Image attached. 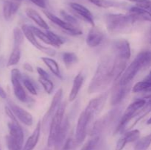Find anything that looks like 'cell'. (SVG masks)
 <instances>
[{"mask_svg":"<svg viewBox=\"0 0 151 150\" xmlns=\"http://www.w3.org/2000/svg\"><path fill=\"white\" fill-rule=\"evenodd\" d=\"M116 56L104 55L100 59L97 70L91 79L88 88L89 94L100 92L116 79L115 74Z\"/></svg>","mask_w":151,"mask_h":150,"instance_id":"obj_1","label":"cell"},{"mask_svg":"<svg viewBox=\"0 0 151 150\" xmlns=\"http://www.w3.org/2000/svg\"><path fill=\"white\" fill-rule=\"evenodd\" d=\"M104 19L107 30L111 34L122 33L137 22L129 13H107L105 15Z\"/></svg>","mask_w":151,"mask_h":150,"instance_id":"obj_2","label":"cell"},{"mask_svg":"<svg viewBox=\"0 0 151 150\" xmlns=\"http://www.w3.org/2000/svg\"><path fill=\"white\" fill-rule=\"evenodd\" d=\"M146 104V101L142 98L137 99L135 101H133L131 104L128 106V107L125 110L123 116L121 118L116 129H115V134L117 133H122L125 129H127V126L129 124L130 121L133 119L135 113L142 108Z\"/></svg>","mask_w":151,"mask_h":150,"instance_id":"obj_3","label":"cell"},{"mask_svg":"<svg viewBox=\"0 0 151 150\" xmlns=\"http://www.w3.org/2000/svg\"><path fill=\"white\" fill-rule=\"evenodd\" d=\"M65 108H66L65 103H61L58 110H57L56 113L55 114L51 123H50V129H49L50 133H49L48 141H47V144H48L49 147L54 146L55 144L57 135L58 133L60 126H61L62 122L64 119Z\"/></svg>","mask_w":151,"mask_h":150,"instance_id":"obj_4","label":"cell"},{"mask_svg":"<svg viewBox=\"0 0 151 150\" xmlns=\"http://www.w3.org/2000/svg\"><path fill=\"white\" fill-rule=\"evenodd\" d=\"M43 12L49 20H50L53 24H55L58 26H59L60 29H63L66 33L72 35V36H78V35H82V30L80 29L78 26H74V25L70 24L66 21L60 19L48 10H44Z\"/></svg>","mask_w":151,"mask_h":150,"instance_id":"obj_5","label":"cell"},{"mask_svg":"<svg viewBox=\"0 0 151 150\" xmlns=\"http://www.w3.org/2000/svg\"><path fill=\"white\" fill-rule=\"evenodd\" d=\"M62 96H63V89L60 88L56 91L55 94L54 95L52 100L51 104H50L48 110L43 118L41 125H42L44 129H46V128L50 129V123H51L57 110H58L59 107L61 104Z\"/></svg>","mask_w":151,"mask_h":150,"instance_id":"obj_6","label":"cell"},{"mask_svg":"<svg viewBox=\"0 0 151 150\" xmlns=\"http://www.w3.org/2000/svg\"><path fill=\"white\" fill-rule=\"evenodd\" d=\"M142 69L143 66L141 61L138 57H136V58L133 60L132 63L124 71L122 74L121 75L120 79H119L118 83L121 85H128L134 79V78L138 74V72Z\"/></svg>","mask_w":151,"mask_h":150,"instance_id":"obj_7","label":"cell"},{"mask_svg":"<svg viewBox=\"0 0 151 150\" xmlns=\"http://www.w3.org/2000/svg\"><path fill=\"white\" fill-rule=\"evenodd\" d=\"M22 79V75L20 71L17 69H13L11 71V82L13 85V92L15 96L19 101L22 102L27 101L28 98L26 92L22 85L21 80Z\"/></svg>","mask_w":151,"mask_h":150,"instance_id":"obj_8","label":"cell"},{"mask_svg":"<svg viewBox=\"0 0 151 150\" xmlns=\"http://www.w3.org/2000/svg\"><path fill=\"white\" fill-rule=\"evenodd\" d=\"M91 118L84 110L81 113L78 120L76 130H75V142L81 144L83 142L87 135V126Z\"/></svg>","mask_w":151,"mask_h":150,"instance_id":"obj_9","label":"cell"},{"mask_svg":"<svg viewBox=\"0 0 151 150\" xmlns=\"http://www.w3.org/2000/svg\"><path fill=\"white\" fill-rule=\"evenodd\" d=\"M22 29L24 32L25 38L32 44V45L34 47L37 49L40 50L41 51H43L44 53L47 54V55L50 56V57H53L55 54V51L54 49L50 47H46L41 45L36 39V36L34 35L33 32L32 30V27L31 26L28 24H23L22 26Z\"/></svg>","mask_w":151,"mask_h":150,"instance_id":"obj_10","label":"cell"},{"mask_svg":"<svg viewBox=\"0 0 151 150\" xmlns=\"http://www.w3.org/2000/svg\"><path fill=\"white\" fill-rule=\"evenodd\" d=\"M108 99V93H103L98 96L90 100L84 110L91 118L101 112Z\"/></svg>","mask_w":151,"mask_h":150,"instance_id":"obj_11","label":"cell"},{"mask_svg":"<svg viewBox=\"0 0 151 150\" xmlns=\"http://www.w3.org/2000/svg\"><path fill=\"white\" fill-rule=\"evenodd\" d=\"M115 115L116 112L110 111L103 117L100 118L97 121H95L93 125V127L91 128V135L93 136H97L100 132H103L108 126L112 123V121L114 120Z\"/></svg>","mask_w":151,"mask_h":150,"instance_id":"obj_12","label":"cell"},{"mask_svg":"<svg viewBox=\"0 0 151 150\" xmlns=\"http://www.w3.org/2000/svg\"><path fill=\"white\" fill-rule=\"evenodd\" d=\"M113 49L115 56L128 60L131 57V51L130 43L125 39L115 41L113 43Z\"/></svg>","mask_w":151,"mask_h":150,"instance_id":"obj_13","label":"cell"},{"mask_svg":"<svg viewBox=\"0 0 151 150\" xmlns=\"http://www.w3.org/2000/svg\"><path fill=\"white\" fill-rule=\"evenodd\" d=\"M9 107L14 113L16 119H19L22 123H23L26 126H32L33 124V118L31 113L11 101L9 102Z\"/></svg>","mask_w":151,"mask_h":150,"instance_id":"obj_14","label":"cell"},{"mask_svg":"<svg viewBox=\"0 0 151 150\" xmlns=\"http://www.w3.org/2000/svg\"><path fill=\"white\" fill-rule=\"evenodd\" d=\"M69 7L73 10V11L81 19H82L83 20L85 21L87 23L90 24L91 25V26H95L92 13L85 6L77 2H70L69 3Z\"/></svg>","mask_w":151,"mask_h":150,"instance_id":"obj_15","label":"cell"},{"mask_svg":"<svg viewBox=\"0 0 151 150\" xmlns=\"http://www.w3.org/2000/svg\"><path fill=\"white\" fill-rule=\"evenodd\" d=\"M104 33L97 26H92L86 37V44L90 47H97L102 44L104 39Z\"/></svg>","mask_w":151,"mask_h":150,"instance_id":"obj_16","label":"cell"},{"mask_svg":"<svg viewBox=\"0 0 151 150\" xmlns=\"http://www.w3.org/2000/svg\"><path fill=\"white\" fill-rule=\"evenodd\" d=\"M131 89V85H121L119 83L114 87L111 96V104L116 105L119 104L125 99Z\"/></svg>","mask_w":151,"mask_h":150,"instance_id":"obj_17","label":"cell"},{"mask_svg":"<svg viewBox=\"0 0 151 150\" xmlns=\"http://www.w3.org/2000/svg\"><path fill=\"white\" fill-rule=\"evenodd\" d=\"M7 126H8L9 129V135L11 136L13 139L16 140L21 145L23 146L24 135L23 129H22V126H20L18 121L10 120Z\"/></svg>","mask_w":151,"mask_h":150,"instance_id":"obj_18","label":"cell"},{"mask_svg":"<svg viewBox=\"0 0 151 150\" xmlns=\"http://www.w3.org/2000/svg\"><path fill=\"white\" fill-rule=\"evenodd\" d=\"M22 3L19 1L5 0L3 5V15L5 20L10 21L16 14Z\"/></svg>","mask_w":151,"mask_h":150,"instance_id":"obj_19","label":"cell"},{"mask_svg":"<svg viewBox=\"0 0 151 150\" xmlns=\"http://www.w3.org/2000/svg\"><path fill=\"white\" fill-rule=\"evenodd\" d=\"M41 122L38 121L36 125V127L32 132V135L27 138L24 146H23L22 150H32L38 142V140L40 138V134H41Z\"/></svg>","mask_w":151,"mask_h":150,"instance_id":"obj_20","label":"cell"},{"mask_svg":"<svg viewBox=\"0 0 151 150\" xmlns=\"http://www.w3.org/2000/svg\"><path fill=\"white\" fill-rule=\"evenodd\" d=\"M128 13L131 14L137 21H145L151 22V13L138 6H134L131 7Z\"/></svg>","mask_w":151,"mask_h":150,"instance_id":"obj_21","label":"cell"},{"mask_svg":"<svg viewBox=\"0 0 151 150\" xmlns=\"http://www.w3.org/2000/svg\"><path fill=\"white\" fill-rule=\"evenodd\" d=\"M84 82V77L82 72H79L73 80V84H72V89H71L70 93L69 96V100L70 101H74L78 96V94L82 87L83 84Z\"/></svg>","mask_w":151,"mask_h":150,"instance_id":"obj_22","label":"cell"},{"mask_svg":"<svg viewBox=\"0 0 151 150\" xmlns=\"http://www.w3.org/2000/svg\"><path fill=\"white\" fill-rule=\"evenodd\" d=\"M25 13L27 17L30 19L31 20L33 21L39 27L43 28L44 29H49V26L45 21L44 19L41 16V15L32 8H27L25 10Z\"/></svg>","mask_w":151,"mask_h":150,"instance_id":"obj_23","label":"cell"},{"mask_svg":"<svg viewBox=\"0 0 151 150\" xmlns=\"http://www.w3.org/2000/svg\"><path fill=\"white\" fill-rule=\"evenodd\" d=\"M69 128V120H68V118H66L65 119H63V122H62L61 126H60L58 133L57 135L55 144V146H54L56 149L59 148L60 146L63 145L65 138H66V135H67Z\"/></svg>","mask_w":151,"mask_h":150,"instance_id":"obj_24","label":"cell"},{"mask_svg":"<svg viewBox=\"0 0 151 150\" xmlns=\"http://www.w3.org/2000/svg\"><path fill=\"white\" fill-rule=\"evenodd\" d=\"M41 60L45 63L46 66L49 68V69L52 72V74H54L59 79H62V75L61 73H60L58 63L54 59L48 57H41Z\"/></svg>","mask_w":151,"mask_h":150,"instance_id":"obj_25","label":"cell"},{"mask_svg":"<svg viewBox=\"0 0 151 150\" xmlns=\"http://www.w3.org/2000/svg\"><path fill=\"white\" fill-rule=\"evenodd\" d=\"M90 3L101 8H111V7H119L122 5V3L116 2L111 0H88Z\"/></svg>","mask_w":151,"mask_h":150,"instance_id":"obj_26","label":"cell"},{"mask_svg":"<svg viewBox=\"0 0 151 150\" xmlns=\"http://www.w3.org/2000/svg\"><path fill=\"white\" fill-rule=\"evenodd\" d=\"M151 145V133L139 138L137 141L134 150H147Z\"/></svg>","mask_w":151,"mask_h":150,"instance_id":"obj_27","label":"cell"},{"mask_svg":"<svg viewBox=\"0 0 151 150\" xmlns=\"http://www.w3.org/2000/svg\"><path fill=\"white\" fill-rule=\"evenodd\" d=\"M62 59L66 68H70L72 65L78 62V57L77 54L74 52L66 51L62 54Z\"/></svg>","mask_w":151,"mask_h":150,"instance_id":"obj_28","label":"cell"},{"mask_svg":"<svg viewBox=\"0 0 151 150\" xmlns=\"http://www.w3.org/2000/svg\"><path fill=\"white\" fill-rule=\"evenodd\" d=\"M132 91L134 93H147L151 91V82L145 79L142 81H140L133 87Z\"/></svg>","mask_w":151,"mask_h":150,"instance_id":"obj_29","label":"cell"},{"mask_svg":"<svg viewBox=\"0 0 151 150\" xmlns=\"http://www.w3.org/2000/svg\"><path fill=\"white\" fill-rule=\"evenodd\" d=\"M142 64L143 69H147L151 66V50H145L139 53L137 56Z\"/></svg>","mask_w":151,"mask_h":150,"instance_id":"obj_30","label":"cell"},{"mask_svg":"<svg viewBox=\"0 0 151 150\" xmlns=\"http://www.w3.org/2000/svg\"><path fill=\"white\" fill-rule=\"evenodd\" d=\"M21 58V49L20 47L14 46L10 54V57L7 61V66H15L19 62Z\"/></svg>","mask_w":151,"mask_h":150,"instance_id":"obj_31","label":"cell"},{"mask_svg":"<svg viewBox=\"0 0 151 150\" xmlns=\"http://www.w3.org/2000/svg\"><path fill=\"white\" fill-rule=\"evenodd\" d=\"M46 33L48 35L49 38H50V41H51L52 46H54L56 47H60V46L63 45V43H64V41H63V38H62L61 37L59 36V35H56L55 32L47 29V30L46 31Z\"/></svg>","mask_w":151,"mask_h":150,"instance_id":"obj_32","label":"cell"},{"mask_svg":"<svg viewBox=\"0 0 151 150\" xmlns=\"http://www.w3.org/2000/svg\"><path fill=\"white\" fill-rule=\"evenodd\" d=\"M25 36L22 29L16 27L13 29V38H14V46L21 47L24 43Z\"/></svg>","mask_w":151,"mask_h":150,"instance_id":"obj_33","label":"cell"},{"mask_svg":"<svg viewBox=\"0 0 151 150\" xmlns=\"http://www.w3.org/2000/svg\"><path fill=\"white\" fill-rule=\"evenodd\" d=\"M32 27V30L33 32L34 35L36 36V38H38L40 41H41L42 42H44V44H48V45H51V41H50V38H49L48 35H47L46 32H43L42 30H41L38 28L35 27L33 26H31Z\"/></svg>","mask_w":151,"mask_h":150,"instance_id":"obj_34","label":"cell"},{"mask_svg":"<svg viewBox=\"0 0 151 150\" xmlns=\"http://www.w3.org/2000/svg\"><path fill=\"white\" fill-rule=\"evenodd\" d=\"M38 81L41 84L46 93H47L48 94H52L53 89H54V84L52 82L50 77H41V76H39Z\"/></svg>","mask_w":151,"mask_h":150,"instance_id":"obj_35","label":"cell"},{"mask_svg":"<svg viewBox=\"0 0 151 150\" xmlns=\"http://www.w3.org/2000/svg\"><path fill=\"white\" fill-rule=\"evenodd\" d=\"M127 143H133L137 141L140 138V132L138 129H132L125 132L123 135Z\"/></svg>","mask_w":151,"mask_h":150,"instance_id":"obj_36","label":"cell"},{"mask_svg":"<svg viewBox=\"0 0 151 150\" xmlns=\"http://www.w3.org/2000/svg\"><path fill=\"white\" fill-rule=\"evenodd\" d=\"M6 144L8 150H22L23 149V146L21 145L15 139H13L10 135L6 136Z\"/></svg>","mask_w":151,"mask_h":150,"instance_id":"obj_37","label":"cell"},{"mask_svg":"<svg viewBox=\"0 0 151 150\" xmlns=\"http://www.w3.org/2000/svg\"><path fill=\"white\" fill-rule=\"evenodd\" d=\"M99 141H100V137L98 135L94 136L91 139H90L89 141H88L84 144L81 150H94L98 144Z\"/></svg>","mask_w":151,"mask_h":150,"instance_id":"obj_38","label":"cell"},{"mask_svg":"<svg viewBox=\"0 0 151 150\" xmlns=\"http://www.w3.org/2000/svg\"><path fill=\"white\" fill-rule=\"evenodd\" d=\"M22 82H23L24 86L25 87V88H26L31 94L35 96H36L37 94H37L36 88H35L33 82H32L30 79H28V78H24L23 76H22Z\"/></svg>","mask_w":151,"mask_h":150,"instance_id":"obj_39","label":"cell"},{"mask_svg":"<svg viewBox=\"0 0 151 150\" xmlns=\"http://www.w3.org/2000/svg\"><path fill=\"white\" fill-rule=\"evenodd\" d=\"M60 15H61L62 17L63 18L64 21H66V22H68L70 24L74 25V26H78V21H77V19H75L74 16H71L69 13H68L67 12H66L65 10H60Z\"/></svg>","mask_w":151,"mask_h":150,"instance_id":"obj_40","label":"cell"},{"mask_svg":"<svg viewBox=\"0 0 151 150\" xmlns=\"http://www.w3.org/2000/svg\"><path fill=\"white\" fill-rule=\"evenodd\" d=\"M137 6L147 10L151 13V1L150 0H140L137 3Z\"/></svg>","mask_w":151,"mask_h":150,"instance_id":"obj_41","label":"cell"},{"mask_svg":"<svg viewBox=\"0 0 151 150\" xmlns=\"http://www.w3.org/2000/svg\"><path fill=\"white\" fill-rule=\"evenodd\" d=\"M75 141H74L72 138H69L66 140L61 150H75Z\"/></svg>","mask_w":151,"mask_h":150,"instance_id":"obj_42","label":"cell"},{"mask_svg":"<svg viewBox=\"0 0 151 150\" xmlns=\"http://www.w3.org/2000/svg\"><path fill=\"white\" fill-rule=\"evenodd\" d=\"M29 1L42 9H47L48 6L49 0H29Z\"/></svg>","mask_w":151,"mask_h":150,"instance_id":"obj_43","label":"cell"},{"mask_svg":"<svg viewBox=\"0 0 151 150\" xmlns=\"http://www.w3.org/2000/svg\"><path fill=\"white\" fill-rule=\"evenodd\" d=\"M127 144H128V143H127L126 140H125V138L122 136V138H119V139L118 140L117 142H116L115 150H122L125 148V145H126Z\"/></svg>","mask_w":151,"mask_h":150,"instance_id":"obj_44","label":"cell"},{"mask_svg":"<svg viewBox=\"0 0 151 150\" xmlns=\"http://www.w3.org/2000/svg\"><path fill=\"white\" fill-rule=\"evenodd\" d=\"M37 72H38V74H39V76H41V77H50V76L47 73V71H44L43 69H41V68L37 67Z\"/></svg>","mask_w":151,"mask_h":150,"instance_id":"obj_45","label":"cell"},{"mask_svg":"<svg viewBox=\"0 0 151 150\" xmlns=\"http://www.w3.org/2000/svg\"><path fill=\"white\" fill-rule=\"evenodd\" d=\"M145 39L146 41H147L149 44H151V26L149 28L148 30L147 31V32H146Z\"/></svg>","mask_w":151,"mask_h":150,"instance_id":"obj_46","label":"cell"},{"mask_svg":"<svg viewBox=\"0 0 151 150\" xmlns=\"http://www.w3.org/2000/svg\"><path fill=\"white\" fill-rule=\"evenodd\" d=\"M23 68L25 69L26 71H29V72H32L33 71V68H32V66H31L29 63H24V64L23 65Z\"/></svg>","mask_w":151,"mask_h":150,"instance_id":"obj_47","label":"cell"},{"mask_svg":"<svg viewBox=\"0 0 151 150\" xmlns=\"http://www.w3.org/2000/svg\"><path fill=\"white\" fill-rule=\"evenodd\" d=\"M0 97H1V99L7 98V94H6V92L4 91V90L3 89L1 86H0Z\"/></svg>","mask_w":151,"mask_h":150,"instance_id":"obj_48","label":"cell"},{"mask_svg":"<svg viewBox=\"0 0 151 150\" xmlns=\"http://www.w3.org/2000/svg\"><path fill=\"white\" fill-rule=\"evenodd\" d=\"M145 79H147V80H148V81H150V82H151V70H150V73H149L148 76H147V77L145 78Z\"/></svg>","mask_w":151,"mask_h":150,"instance_id":"obj_49","label":"cell"},{"mask_svg":"<svg viewBox=\"0 0 151 150\" xmlns=\"http://www.w3.org/2000/svg\"><path fill=\"white\" fill-rule=\"evenodd\" d=\"M127 1H132V2H136V4H137L138 1H139L140 0H127Z\"/></svg>","mask_w":151,"mask_h":150,"instance_id":"obj_50","label":"cell"},{"mask_svg":"<svg viewBox=\"0 0 151 150\" xmlns=\"http://www.w3.org/2000/svg\"><path fill=\"white\" fill-rule=\"evenodd\" d=\"M147 124H151V117L148 119V120H147Z\"/></svg>","mask_w":151,"mask_h":150,"instance_id":"obj_51","label":"cell"},{"mask_svg":"<svg viewBox=\"0 0 151 150\" xmlns=\"http://www.w3.org/2000/svg\"><path fill=\"white\" fill-rule=\"evenodd\" d=\"M0 150H1V149H0Z\"/></svg>","mask_w":151,"mask_h":150,"instance_id":"obj_52","label":"cell"}]
</instances>
